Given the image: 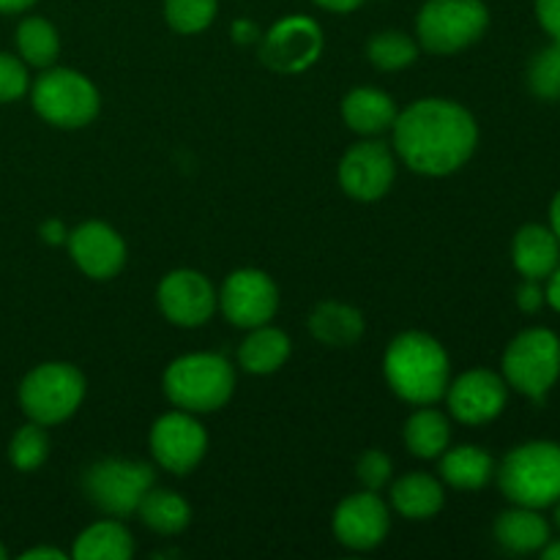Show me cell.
<instances>
[{"mask_svg": "<svg viewBox=\"0 0 560 560\" xmlns=\"http://www.w3.org/2000/svg\"><path fill=\"white\" fill-rule=\"evenodd\" d=\"M394 151L413 173L443 178L474 156L479 142L476 118L448 98H421L397 113Z\"/></svg>", "mask_w": 560, "mask_h": 560, "instance_id": "cell-1", "label": "cell"}, {"mask_svg": "<svg viewBox=\"0 0 560 560\" xmlns=\"http://www.w3.org/2000/svg\"><path fill=\"white\" fill-rule=\"evenodd\" d=\"M383 375L399 399L410 405H435L452 383L448 353L424 331H405L388 345Z\"/></svg>", "mask_w": 560, "mask_h": 560, "instance_id": "cell-2", "label": "cell"}, {"mask_svg": "<svg viewBox=\"0 0 560 560\" xmlns=\"http://www.w3.org/2000/svg\"><path fill=\"white\" fill-rule=\"evenodd\" d=\"M233 392V366L217 353L180 355L164 372V394L186 413H213L230 402Z\"/></svg>", "mask_w": 560, "mask_h": 560, "instance_id": "cell-3", "label": "cell"}, {"mask_svg": "<svg viewBox=\"0 0 560 560\" xmlns=\"http://www.w3.org/2000/svg\"><path fill=\"white\" fill-rule=\"evenodd\" d=\"M498 485L514 506H552L560 501V446L534 441L512 448L498 468Z\"/></svg>", "mask_w": 560, "mask_h": 560, "instance_id": "cell-4", "label": "cell"}, {"mask_svg": "<svg viewBox=\"0 0 560 560\" xmlns=\"http://www.w3.org/2000/svg\"><path fill=\"white\" fill-rule=\"evenodd\" d=\"M85 399V375L63 361H47L27 372L20 383V408L42 427L71 419Z\"/></svg>", "mask_w": 560, "mask_h": 560, "instance_id": "cell-5", "label": "cell"}, {"mask_svg": "<svg viewBox=\"0 0 560 560\" xmlns=\"http://www.w3.org/2000/svg\"><path fill=\"white\" fill-rule=\"evenodd\" d=\"M490 11L481 0H427L416 20L419 44L432 55H454L485 36Z\"/></svg>", "mask_w": 560, "mask_h": 560, "instance_id": "cell-6", "label": "cell"}, {"mask_svg": "<svg viewBox=\"0 0 560 560\" xmlns=\"http://www.w3.org/2000/svg\"><path fill=\"white\" fill-rule=\"evenodd\" d=\"M31 102L38 118L58 129H82L98 115L96 85L74 69H49L33 82Z\"/></svg>", "mask_w": 560, "mask_h": 560, "instance_id": "cell-7", "label": "cell"}, {"mask_svg": "<svg viewBox=\"0 0 560 560\" xmlns=\"http://www.w3.org/2000/svg\"><path fill=\"white\" fill-rule=\"evenodd\" d=\"M560 377V339L550 328H528L509 342L503 353V381L525 397H547Z\"/></svg>", "mask_w": 560, "mask_h": 560, "instance_id": "cell-8", "label": "cell"}, {"mask_svg": "<svg viewBox=\"0 0 560 560\" xmlns=\"http://www.w3.org/2000/svg\"><path fill=\"white\" fill-rule=\"evenodd\" d=\"M85 495L109 517H129L153 487V468L135 459H102L82 476Z\"/></svg>", "mask_w": 560, "mask_h": 560, "instance_id": "cell-9", "label": "cell"}, {"mask_svg": "<svg viewBox=\"0 0 560 560\" xmlns=\"http://www.w3.org/2000/svg\"><path fill=\"white\" fill-rule=\"evenodd\" d=\"M323 52V31L310 16H284L262 36L260 60L277 74H301Z\"/></svg>", "mask_w": 560, "mask_h": 560, "instance_id": "cell-10", "label": "cell"}, {"mask_svg": "<svg viewBox=\"0 0 560 560\" xmlns=\"http://www.w3.org/2000/svg\"><path fill=\"white\" fill-rule=\"evenodd\" d=\"M219 306L233 326H266L279 310V288L268 273L257 271V268H241L224 279L222 290H219Z\"/></svg>", "mask_w": 560, "mask_h": 560, "instance_id": "cell-11", "label": "cell"}, {"mask_svg": "<svg viewBox=\"0 0 560 560\" xmlns=\"http://www.w3.org/2000/svg\"><path fill=\"white\" fill-rule=\"evenodd\" d=\"M208 435L195 413L173 410L164 413L151 430V454L164 470L175 476H186L206 457Z\"/></svg>", "mask_w": 560, "mask_h": 560, "instance_id": "cell-12", "label": "cell"}, {"mask_svg": "<svg viewBox=\"0 0 560 560\" xmlns=\"http://www.w3.org/2000/svg\"><path fill=\"white\" fill-rule=\"evenodd\" d=\"M156 301L162 315L173 326L180 328H200L211 320V315L219 306V293L213 284L202 277L200 271L191 268H178L170 271L159 282Z\"/></svg>", "mask_w": 560, "mask_h": 560, "instance_id": "cell-13", "label": "cell"}, {"mask_svg": "<svg viewBox=\"0 0 560 560\" xmlns=\"http://www.w3.org/2000/svg\"><path fill=\"white\" fill-rule=\"evenodd\" d=\"M397 175V162L386 142H355L339 162V186L353 200L372 202L388 195Z\"/></svg>", "mask_w": 560, "mask_h": 560, "instance_id": "cell-14", "label": "cell"}, {"mask_svg": "<svg viewBox=\"0 0 560 560\" xmlns=\"http://www.w3.org/2000/svg\"><path fill=\"white\" fill-rule=\"evenodd\" d=\"M392 530L388 506L372 490L345 498L334 512V536L350 550H375Z\"/></svg>", "mask_w": 560, "mask_h": 560, "instance_id": "cell-15", "label": "cell"}, {"mask_svg": "<svg viewBox=\"0 0 560 560\" xmlns=\"http://www.w3.org/2000/svg\"><path fill=\"white\" fill-rule=\"evenodd\" d=\"M506 381L490 370L465 372L446 388L448 410L463 424H487L498 419L506 408Z\"/></svg>", "mask_w": 560, "mask_h": 560, "instance_id": "cell-16", "label": "cell"}, {"mask_svg": "<svg viewBox=\"0 0 560 560\" xmlns=\"http://www.w3.org/2000/svg\"><path fill=\"white\" fill-rule=\"evenodd\" d=\"M66 244H69V255L77 268L96 282L118 277L120 268L126 266L124 238L104 222L80 224L77 230H71Z\"/></svg>", "mask_w": 560, "mask_h": 560, "instance_id": "cell-17", "label": "cell"}, {"mask_svg": "<svg viewBox=\"0 0 560 560\" xmlns=\"http://www.w3.org/2000/svg\"><path fill=\"white\" fill-rule=\"evenodd\" d=\"M560 241L550 228L525 224L514 235L512 260L525 279H547L558 268Z\"/></svg>", "mask_w": 560, "mask_h": 560, "instance_id": "cell-18", "label": "cell"}, {"mask_svg": "<svg viewBox=\"0 0 560 560\" xmlns=\"http://www.w3.org/2000/svg\"><path fill=\"white\" fill-rule=\"evenodd\" d=\"M342 118L355 135H383L397 120V104L388 93L377 91V88H355L345 96Z\"/></svg>", "mask_w": 560, "mask_h": 560, "instance_id": "cell-19", "label": "cell"}, {"mask_svg": "<svg viewBox=\"0 0 560 560\" xmlns=\"http://www.w3.org/2000/svg\"><path fill=\"white\" fill-rule=\"evenodd\" d=\"M495 539L503 550L514 556H528V552H539L550 541V525L541 517L539 509H509L498 517Z\"/></svg>", "mask_w": 560, "mask_h": 560, "instance_id": "cell-20", "label": "cell"}, {"mask_svg": "<svg viewBox=\"0 0 560 560\" xmlns=\"http://www.w3.org/2000/svg\"><path fill=\"white\" fill-rule=\"evenodd\" d=\"M310 331L328 348H350L364 334V317L359 310L339 301H323L310 315Z\"/></svg>", "mask_w": 560, "mask_h": 560, "instance_id": "cell-21", "label": "cell"}, {"mask_svg": "<svg viewBox=\"0 0 560 560\" xmlns=\"http://www.w3.org/2000/svg\"><path fill=\"white\" fill-rule=\"evenodd\" d=\"M290 359V337L279 328L257 326L238 348V364L252 375H271Z\"/></svg>", "mask_w": 560, "mask_h": 560, "instance_id": "cell-22", "label": "cell"}, {"mask_svg": "<svg viewBox=\"0 0 560 560\" xmlns=\"http://www.w3.org/2000/svg\"><path fill=\"white\" fill-rule=\"evenodd\" d=\"M135 556V539L118 520H102L82 530L74 541V560H129Z\"/></svg>", "mask_w": 560, "mask_h": 560, "instance_id": "cell-23", "label": "cell"}, {"mask_svg": "<svg viewBox=\"0 0 560 560\" xmlns=\"http://www.w3.org/2000/svg\"><path fill=\"white\" fill-rule=\"evenodd\" d=\"M443 487L430 474H408L394 481L392 503L405 520H430L443 509Z\"/></svg>", "mask_w": 560, "mask_h": 560, "instance_id": "cell-24", "label": "cell"}, {"mask_svg": "<svg viewBox=\"0 0 560 560\" xmlns=\"http://www.w3.org/2000/svg\"><path fill=\"white\" fill-rule=\"evenodd\" d=\"M441 476L457 490H481L495 476V459L479 446L446 448L441 454Z\"/></svg>", "mask_w": 560, "mask_h": 560, "instance_id": "cell-25", "label": "cell"}, {"mask_svg": "<svg viewBox=\"0 0 560 560\" xmlns=\"http://www.w3.org/2000/svg\"><path fill=\"white\" fill-rule=\"evenodd\" d=\"M452 443V427L441 410L421 405L408 421H405V446L421 459H435Z\"/></svg>", "mask_w": 560, "mask_h": 560, "instance_id": "cell-26", "label": "cell"}, {"mask_svg": "<svg viewBox=\"0 0 560 560\" xmlns=\"http://www.w3.org/2000/svg\"><path fill=\"white\" fill-rule=\"evenodd\" d=\"M137 514H140L142 525H148L151 530L162 536H175L189 525L191 509L178 492L170 490H148L145 498L137 506Z\"/></svg>", "mask_w": 560, "mask_h": 560, "instance_id": "cell-27", "label": "cell"}, {"mask_svg": "<svg viewBox=\"0 0 560 560\" xmlns=\"http://www.w3.org/2000/svg\"><path fill=\"white\" fill-rule=\"evenodd\" d=\"M16 49H20V58L27 66H36V69H49V66L58 60L60 52V38L58 31L49 20L44 16H27L16 27Z\"/></svg>", "mask_w": 560, "mask_h": 560, "instance_id": "cell-28", "label": "cell"}, {"mask_svg": "<svg viewBox=\"0 0 560 560\" xmlns=\"http://www.w3.org/2000/svg\"><path fill=\"white\" fill-rule=\"evenodd\" d=\"M366 58L381 71L408 69L419 58V44L402 31H383L372 36V42L366 44Z\"/></svg>", "mask_w": 560, "mask_h": 560, "instance_id": "cell-29", "label": "cell"}, {"mask_svg": "<svg viewBox=\"0 0 560 560\" xmlns=\"http://www.w3.org/2000/svg\"><path fill=\"white\" fill-rule=\"evenodd\" d=\"M49 457V438L42 424L31 421V424L20 427L9 443V459L16 470L31 474V470L42 468Z\"/></svg>", "mask_w": 560, "mask_h": 560, "instance_id": "cell-30", "label": "cell"}, {"mask_svg": "<svg viewBox=\"0 0 560 560\" xmlns=\"http://www.w3.org/2000/svg\"><path fill=\"white\" fill-rule=\"evenodd\" d=\"M219 0H164V20L184 36L202 33L213 22Z\"/></svg>", "mask_w": 560, "mask_h": 560, "instance_id": "cell-31", "label": "cell"}, {"mask_svg": "<svg viewBox=\"0 0 560 560\" xmlns=\"http://www.w3.org/2000/svg\"><path fill=\"white\" fill-rule=\"evenodd\" d=\"M528 85L534 96L545 102H558L560 98V42H552L528 66Z\"/></svg>", "mask_w": 560, "mask_h": 560, "instance_id": "cell-32", "label": "cell"}, {"mask_svg": "<svg viewBox=\"0 0 560 560\" xmlns=\"http://www.w3.org/2000/svg\"><path fill=\"white\" fill-rule=\"evenodd\" d=\"M31 88L25 60L11 52H0V104H9L22 98Z\"/></svg>", "mask_w": 560, "mask_h": 560, "instance_id": "cell-33", "label": "cell"}, {"mask_svg": "<svg viewBox=\"0 0 560 560\" xmlns=\"http://www.w3.org/2000/svg\"><path fill=\"white\" fill-rule=\"evenodd\" d=\"M355 476H359V481L366 490H383L392 481V459L381 448H372V452L361 454L359 465H355Z\"/></svg>", "mask_w": 560, "mask_h": 560, "instance_id": "cell-34", "label": "cell"}, {"mask_svg": "<svg viewBox=\"0 0 560 560\" xmlns=\"http://www.w3.org/2000/svg\"><path fill=\"white\" fill-rule=\"evenodd\" d=\"M536 16L552 42H560V0H536Z\"/></svg>", "mask_w": 560, "mask_h": 560, "instance_id": "cell-35", "label": "cell"}, {"mask_svg": "<svg viewBox=\"0 0 560 560\" xmlns=\"http://www.w3.org/2000/svg\"><path fill=\"white\" fill-rule=\"evenodd\" d=\"M517 304L520 310L528 312V315L541 310V304H545V290L539 288V279H525L523 288L517 290Z\"/></svg>", "mask_w": 560, "mask_h": 560, "instance_id": "cell-36", "label": "cell"}, {"mask_svg": "<svg viewBox=\"0 0 560 560\" xmlns=\"http://www.w3.org/2000/svg\"><path fill=\"white\" fill-rule=\"evenodd\" d=\"M260 38V27L252 20H235L233 22V42L235 44H255Z\"/></svg>", "mask_w": 560, "mask_h": 560, "instance_id": "cell-37", "label": "cell"}, {"mask_svg": "<svg viewBox=\"0 0 560 560\" xmlns=\"http://www.w3.org/2000/svg\"><path fill=\"white\" fill-rule=\"evenodd\" d=\"M38 235H42L49 246H58L69 238V233H66V224L60 222V219H49V222H44L42 230H38Z\"/></svg>", "mask_w": 560, "mask_h": 560, "instance_id": "cell-38", "label": "cell"}, {"mask_svg": "<svg viewBox=\"0 0 560 560\" xmlns=\"http://www.w3.org/2000/svg\"><path fill=\"white\" fill-rule=\"evenodd\" d=\"M320 9L326 11H334V14H350V11H355L359 5H364L366 0H315Z\"/></svg>", "mask_w": 560, "mask_h": 560, "instance_id": "cell-39", "label": "cell"}, {"mask_svg": "<svg viewBox=\"0 0 560 560\" xmlns=\"http://www.w3.org/2000/svg\"><path fill=\"white\" fill-rule=\"evenodd\" d=\"M22 560H66V552L58 547H33V550L22 552Z\"/></svg>", "mask_w": 560, "mask_h": 560, "instance_id": "cell-40", "label": "cell"}, {"mask_svg": "<svg viewBox=\"0 0 560 560\" xmlns=\"http://www.w3.org/2000/svg\"><path fill=\"white\" fill-rule=\"evenodd\" d=\"M550 282H547V290H545V301H550V306L556 312H560V268L550 273Z\"/></svg>", "mask_w": 560, "mask_h": 560, "instance_id": "cell-41", "label": "cell"}, {"mask_svg": "<svg viewBox=\"0 0 560 560\" xmlns=\"http://www.w3.org/2000/svg\"><path fill=\"white\" fill-rule=\"evenodd\" d=\"M36 0H0V14H22L27 11Z\"/></svg>", "mask_w": 560, "mask_h": 560, "instance_id": "cell-42", "label": "cell"}, {"mask_svg": "<svg viewBox=\"0 0 560 560\" xmlns=\"http://www.w3.org/2000/svg\"><path fill=\"white\" fill-rule=\"evenodd\" d=\"M550 224H552V233L558 235V241H560V191L556 195V200H552V206H550Z\"/></svg>", "mask_w": 560, "mask_h": 560, "instance_id": "cell-43", "label": "cell"}, {"mask_svg": "<svg viewBox=\"0 0 560 560\" xmlns=\"http://www.w3.org/2000/svg\"><path fill=\"white\" fill-rule=\"evenodd\" d=\"M541 558H545V560H560V541H547V545L541 547Z\"/></svg>", "mask_w": 560, "mask_h": 560, "instance_id": "cell-44", "label": "cell"}, {"mask_svg": "<svg viewBox=\"0 0 560 560\" xmlns=\"http://www.w3.org/2000/svg\"><path fill=\"white\" fill-rule=\"evenodd\" d=\"M556 525H558V530H560V501H556Z\"/></svg>", "mask_w": 560, "mask_h": 560, "instance_id": "cell-45", "label": "cell"}, {"mask_svg": "<svg viewBox=\"0 0 560 560\" xmlns=\"http://www.w3.org/2000/svg\"><path fill=\"white\" fill-rule=\"evenodd\" d=\"M0 560H5V547L0 545Z\"/></svg>", "mask_w": 560, "mask_h": 560, "instance_id": "cell-46", "label": "cell"}]
</instances>
